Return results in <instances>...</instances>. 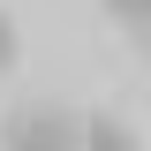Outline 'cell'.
Segmentation results:
<instances>
[{
    "label": "cell",
    "instance_id": "6da1fadb",
    "mask_svg": "<svg viewBox=\"0 0 151 151\" xmlns=\"http://www.w3.org/2000/svg\"><path fill=\"white\" fill-rule=\"evenodd\" d=\"M0 144H8V151H83V113L30 98V106H15V113H8Z\"/></svg>",
    "mask_w": 151,
    "mask_h": 151
},
{
    "label": "cell",
    "instance_id": "277c9868",
    "mask_svg": "<svg viewBox=\"0 0 151 151\" xmlns=\"http://www.w3.org/2000/svg\"><path fill=\"white\" fill-rule=\"evenodd\" d=\"M8 68H15V23L0 15V76H8Z\"/></svg>",
    "mask_w": 151,
    "mask_h": 151
},
{
    "label": "cell",
    "instance_id": "3957f363",
    "mask_svg": "<svg viewBox=\"0 0 151 151\" xmlns=\"http://www.w3.org/2000/svg\"><path fill=\"white\" fill-rule=\"evenodd\" d=\"M98 8H106V23H129V30L151 23V0H98Z\"/></svg>",
    "mask_w": 151,
    "mask_h": 151
},
{
    "label": "cell",
    "instance_id": "7a4b0ae2",
    "mask_svg": "<svg viewBox=\"0 0 151 151\" xmlns=\"http://www.w3.org/2000/svg\"><path fill=\"white\" fill-rule=\"evenodd\" d=\"M83 151H144V144H136L129 121H113V113H83Z\"/></svg>",
    "mask_w": 151,
    "mask_h": 151
},
{
    "label": "cell",
    "instance_id": "5b68a950",
    "mask_svg": "<svg viewBox=\"0 0 151 151\" xmlns=\"http://www.w3.org/2000/svg\"><path fill=\"white\" fill-rule=\"evenodd\" d=\"M144 45H151V23H144Z\"/></svg>",
    "mask_w": 151,
    "mask_h": 151
}]
</instances>
